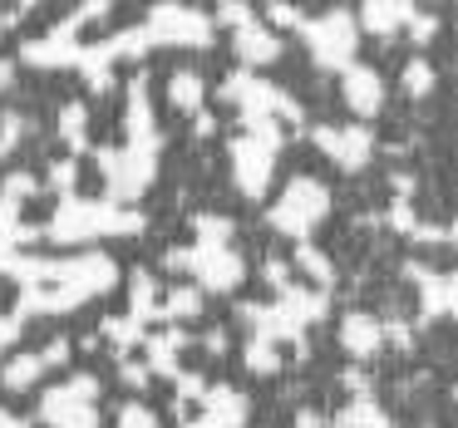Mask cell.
<instances>
[{
	"mask_svg": "<svg viewBox=\"0 0 458 428\" xmlns=\"http://www.w3.org/2000/svg\"><path fill=\"white\" fill-rule=\"evenodd\" d=\"M335 428H394V424H389V414L375 404V399H355V404L340 408Z\"/></svg>",
	"mask_w": 458,
	"mask_h": 428,
	"instance_id": "9",
	"label": "cell"
},
{
	"mask_svg": "<svg viewBox=\"0 0 458 428\" xmlns=\"http://www.w3.org/2000/svg\"><path fill=\"white\" fill-rule=\"evenodd\" d=\"M198 310H202V296H198V290H173V296H168V315H198Z\"/></svg>",
	"mask_w": 458,
	"mask_h": 428,
	"instance_id": "17",
	"label": "cell"
},
{
	"mask_svg": "<svg viewBox=\"0 0 458 428\" xmlns=\"http://www.w3.org/2000/svg\"><path fill=\"white\" fill-rule=\"evenodd\" d=\"M40 374H45V359L40 355H21L11 369H5V384H11V389H30Z\"/></svg>",
	"mask_w": 458,
	"mask_h": 428,
	"instance_id": "13",
	"label": "cell"
},
{
	"mask_svg": "<svg viewBox=\"0 0 458 428\" xmlns=\"http://www.w3.org/2000/svg\"><path fill=\"white\" fill-rule=\"evenodd\" d=\"M237 55L247 64H267V60L281 55V45H276V35H271L267 25H242L237 30Z\"/></svg>",
	"mask_w": 458,
	"mask_h": 428,
	"instance_id": "8",
	"label": "cell"
},
{
	"mask_svg": "<svg viewBox=\"0 0 458 428\" xmlns=\"http://www.w3.org/2000/svg\"><path fill=\"white\" fill-rule=\"evenodd\" d=\"M301 35H306V45H310L320 70H340V64H350V55H355V21H350V11H330L310 25L301 21Z\"/></svg>",
	"mask_w": 458,
	"mask_h": 428,
	"instance_id": "1",
	"label": "cell"
},
{
	"mask_svg": "<svg viewBox=\"0 0 458 428\" xmlns=\"http://www.w3.org/2000/svg\"><path fill=\"white\" fill-rule=\"evenodd\" d=\"M414 15V5H365V25H369V35H394V25L399 21H409Z\"/></svg>",
	"mask_w": 458,
	"mask_h": 428,
	"instance_id": "11",
	"label": "cell"
},
{
	"mask_svg": "<svg viewBox=\"0 0 458 428\" xmlns=\"http://www.w3.org/2000/svg\"><path fill=\"white\" fill-rule=\"evenodd\" d=\"M379 340H385V325H379L375 315H365V310H350V315L340 320V345H345L350 355H375Z\"/></svg>",
	"mask_w": 458,
	"mask_h": 428,
	"instance_id": "6",
	"label": "cell"
},
{
	"mask_svg": "<svg viewBox=\"0 0 458 428\" xmlns=\"http://www.w3.org/2000/svg\"><path fill=\"white\" fill-rule=\"evenodd\" d=\"M301 271H306V276H316V281H330V261L326 256H320V251L316 247H301Z\"/></svg>",
	"mask_w": 458,
	"mask_h": 428,
	"instance_id": "18",
	"label": "cell"
},
{
	"mask_svg": "<svg viewBox=\"0 0 458 428\" xmlns=\"http://www.w3.org/2000/svg\"><path fill=\"white\" fill-rule=\"evenodd\" d=\"M316 143H320V148H326L345 172L365 168V163H369V148H375L365 129H316Z\"/></svg>",
	"mask_w": 458,
	"mask_h": 428,
	"instance_id": "4",
	"label": "cell"
},
{
	"mask_svg": "<svg viewBox=\"0 0 458 428\" xmlns=\"http://www.w3.org/2000/svg\"><path fill=\"white\" fill-rule=\"evenodd\" d=\"M247 365L257 369V374H276V365H281V359H276V349H271V340H267V335H257V340H251Z\"/></svg>",
	"mask_w": 458,
	"mask_h": 428,
	"instance_id": "14",
	"label": "cell"
},
{
	"mask_svg": "<svg viewBox=\"0 0 458 428\" xmlns=\"http://www.w3.org/2000/svg\"><path fill=\"white\" fill-rule=\"evenodd\" d=\"M50 182H55V188H60V192H70V188H74V163H55Z\"/></svg>",
	"mask_w": 458,
	"mask_h": 428,
	"instance_id": "20",
	"label": "cell"
},
{
	"mask_svg": "<svg viewBox=\"0 0 458 428\" xmlns=\"http://www.w3.org/2000/svg\"><path fill=\"white\" fill-rule=\"evenodd\" d=\"M84 104H70V109H64V119H60V133L64 138H70V148H84Z\"/></svg>",
	"mask_w": 458,
	"mask_h": 428,
	"instance_id": "16",
	"label": "cell"
},
{
	"mask_svg": "<svg viewBox=\"0 0 458 428\" xmlns=\"http://www.w3.org/2000/svg\"><path fill=\"white\" fill-rule=\"evenodd\" d=\"M119 428H158V418L148 408H123V424Z\"/></svg>",
	"mask_w": 458,
	"mask_h": 428,
	"instance_id": "19",
	"label": "cell"
},
{
	"mask_svg": "<svg viewBox=\"0 0 458 428\" xmlns=\"http://www.w3.org/2000/svg\"><path fill=\"white\" fill-rule=\"evenodd\" d=\"M178 345H188V335H153L148 340V365H143V369H148V374H153V369H163V374H168Z\"/></svg>",
	"mask_w": 458,
	"mask_h": 428,
	"instance_id": "12",
	"label": "cell"
},
{
	"mask_svg": "<svg viewBox=\"0 0 458 428\" xmlns=\"http://www.w3.org/2000/svg\"><path fill=\"white\" fill-rule=\"evenodd\" d=\"M15 84V70H11V60H0V89H11Z\"/></svg>",
	"mask_w": 458,
	"mask_h": 428,
	"instance_id": "23",
	"label": "cell"
},
{
	"mask_svg": "<svg viewBox=\"0 0 458 428\" xmlns=\"http://www.w3.org/2000/svg\"><path fill=\"white\" fill-rule=\"evenodd\" d=\"M143 40L148 45H208L212 30L198 11H178V5H158L143 25Z\"/></svg>",
	"mask_w": 458,
	"mask_h": 428,
	"instance_id": "3",
	"label": "cell"
},
{
	"mask_svg": "<svg viewBox=\"0 0 458 428\" xmlns=\"http://www.w3.org/2000/svg\"><path fill=\"white\" fill-rule=\"evenodd\" d=\"M428 89H434V70H428L424 60H414L404 70V94H409V99H419V94H428Z\"/></svg>",
	"mask_w": 458,
	"mask_h": 428,
	"instance_id": "15",
	"label": "cell"
},
{
	"mask_svg": "<svg viewBox=\"0 0 458 428\" xmlns=\"http://www.w3.org/2000/svg\"><path fill=\"white\" fill-rule=\"evenodd\" d=\"M168 99H173V109H182V113H198V109H202V80H198L192 70L173 74V84H168Z\"/></svg>",
	"mask_w": 458,
	"mask_h": 428,
	"instance_id": "10",
	"label": "cell"
},
{
	"mask_svg": "<svg viewBox=\"0 0 458 428\" xmlns=\"http://www.w3.org/2000/svg\"><path fill=\"white\" fill-rule=\"evenodd\" d=\"M267 15H271V21H281V25H296L301 21V11H291V5H271Z\"/></svg>",
	"mask_w": 458,
	"mask_h": 428,
	"instance_id": "21",
	"label": "cell"
},
{
	"mask_svg": "<svg viewBox=\"0 0 458 428\" xmlns=\"http://www.w3.org/2000/svg\"><path fill=\"white\" fill-rule=\"evenodd\" d=\"M74 30L80 25H55V35L50 40H35V45H25V60H35V64H64V60H74Z\"/></svg>",
	"mask_w": 458,
	"mask_h": 428,
	"instance_id": "7",
	"label": "cell"
},
{
	"mask_svg": "<svg viewBox=\"0 0 458 428\" xmlns=\"http://www.w3.org/2000/svg\"><path fill=\"white\" fill-rule=\"evenodd\" d=\"M296 428H320V414H316V408H301V414H296Z\"/></svg>",
	"mask_w": 458,
	"mask_h": 428,
	"instance_id": "22",
	"label": "cell"
},
{
	"mask_svg": "<svg viewBox=\"0 0 458 428\" xmlns=\"http://www.w3.org/2000/svg\"><path fill=\"white\" fill-rule=\"evenodd\" d=\"M330 212V197L326 188H320L316 178H296L286 188V197L276 202V212H271V222H276L281 231H310L320 217Z\"/></svg>",
	"mask_w": 458,
	"mask_h": 428,
	"instance_id": "2",
	"label": "cell"
},
{
	"mask_svg": "<svg viewBox=\"0 0 458 428\" xmlns=\"http://www.w3.org/2000/svg\"><path fill=\"white\" fill-rule=\"evenodd\" d=\"M340 89H345V104L355 113H379V104H385V80H379V70H369V64H350Z\"/></svg>",
	"mask_w": 458,
	"mask_h": 428,
	"instance_id": "5",
	"label": "cell"
}]
</instances>
